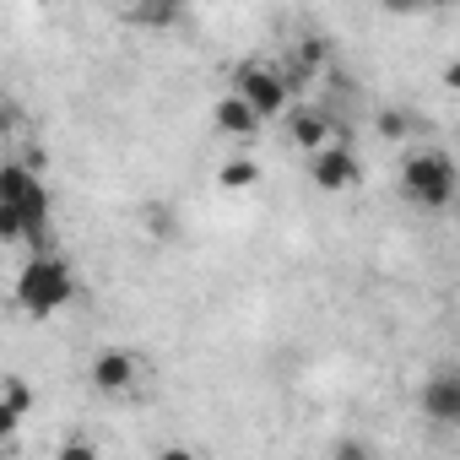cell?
Wrapping results in <instances>:
<instances>
[{"label": "cell", "instance_id": "obj_9", "mask_svg": "<svg viewBox=\"0 0 460 460\" xmlns=\"http://www.w3.org/2000/svg\"><path fill=\"white\" fill-rule=\"evenodd\" d=\"M211 119H217V130H222V136H239V141L261 136V119H255V114H250V109H244V103H239L234 93H227V98H222V103L211 109Z\"/></svg>", "mask_w": 460, "mask_h": 460}, {"label": "cell", "instance_id": "obj_3", "mask_svg": "<svg viewBox=\"0 0 460 460\" xmlns=\"http://www.w3.org/2000/svg\"><path fill=\"white\" fill-rule=\"evenodd\" d=\"M401 190H406V200H417L428 211H444L455 200V163H449V152H417V157H406L401 163Z\"/></svg>", "mask_w": 460, "mask_h": 460}, {"label": "cell", "instance_id": "obj_4", "mask_svg": "<svg viewBox=\"0 0 460 460\" xmlns=\"http://www.w3.org/2000/svg\"><path fill=\"white\" fill-rule=\"evenodd\" d=\"M234 98H239L261 125H266V119L288 114L293 87H288V76H282V71H271V66H239V76H234Z\"/></svg>", "mask_w": 460, "mask_h": 460}, {"label": "cell", "instance_id": "obj_14", "mask_svg": "<svg viewBox=\"0 0 460 460\" xmlns=\"http://www.w3.org/2000/svg\"><path fill=\"white\" fill-rule=\"evenodd\" d=\"M55 460H98V444L93 438H82V433H71L66 444H60V455Z\"/></svg>", "mask_w": 460, "mask_h": 460}, {"label": "cell", "instance_id": "obj_10", "mask_svg": "<svg viewBox=\"0 0 460 460\" xmlns=\"http://www.w3.org/2000/svg\"><path fill=\"white\" fill-rule=\"evenodd\" d=\"M325 460H379V449H374L368 438H358V433H341V438L325 449Z\"/></svg>", "mask_w": 460, "mask_h": 460}, {"label": "cell", "instance_id": "obj_6", "mask_svg": "<svg viewBox=\"0 0 460 460\" xmlns=\"http://www.w3.org/2000/svg\"><path fill=\"white\" fill-rule=\"evenodd\" d=\"M309 173H314V184H320V190H352V184H358V173H363V163H358V152H352V146L331 141V146H320V152H314Z\"/></svg>", "mask_w": 460, "mask_h": 460}, {"label": "cell", "instance_id": "obj_7", "mask_svg": "<svg viewBox=\"0 0 460 460\" xmlns=\"http://www.w3.org/2000/svg\"><path fill=\"white\" fill-rule=\"evenodd\" d=\"M422 411L433 422H460V374L455 368H438L428 385H422Z\"/></svg>", "mask_w": 460, "mask_h": 460}, {"label": "cell", "instance_id": "obj_16", "mask_svg": "<svg viewBox=\"0 0 460 460\" xmlns=\"http://www.w3.org/2000/svg\"><path fill=\"white\" fill-rule=\"evenodd\" d=\"M17 428H22V411H12L6 401H0V444H12V438H17Z\"/></svg>", "mask_w": 460, "mask_h": 460}, {"label": "cell", "instance_id": "obj_13", "mask_svg": "<svg viewBox=\"0 0 460 460\" xmlns=\"http://www.w3.org/2000/svg\"><path fill=\"white\" fill-rule=\"evenodd\" d=\"M374 130H379L385 141H401V136L411 130V114H401V109H385V114L374 119Z\"/></svg>", "mask_w": 460, "mask_h": 460}, {"label": "cell", "instance_id": "obj_2", "mask_svg": "<svg viewBox=\"0 0 460 460\" xmlns=\"http://www.w3.org/2000/svg\"><path fill=\"white\" fill-rule=\"evenodd\" d=\"M71 293H76V277H71V266L55 261V255H33V261L22 266V277H17V304H22L28 314H55V309L71 304Z\"/></svg>", "mask_w": 460, "mask_h": 460}, {"label": "cell", "instance_id": "obj_1", "mask_svg": "<svg viewBox=\"0 0 460 460\" xmlns=\"http://www.w3.org/2000/svg\"><path fill=\"white\" fill-rule=\"evenodd\" d=\"M49 222V190L28 163H0V244L39 239Z\"/></svg>", "mask_w": 460, "mask_h": 460}, {"label": "cell", "instance_id": "obj_12", "mask_svg": "<svg viewBox=\"0 0 460 460\" xmlns=\"http://www.w3.org/2000/svg\"><path fill=\"white\" fill-rule=\"evenodd\" d=\"M0 401H6L12 411H22V417H28V411H33V385H28V379H17V374H6V379H0Z\"/></svg>", "mask_w": 460, "mask_h": 460}, {"label": "cell", "instance_id": "obj_11", "mask_svg": "<svg viewBox=\"0 0 460 460\" xmlns=\"http://www.w3.org/2000/svg\"><path fill=\"white\" fill-rule=\"evenodd\" d=\"M255 179H261V168H255L250 157H227V163H222V190H250Z\"/></svg>", "mask_w": 460, "mask_h": 460}, {"label": "cell", "instance_id": "obj_5", "mask_svg": "<svg viewBox=\"0 0 460 460\" xmlns=\"http://www.w3.org/2000/svg\"><path fill=\"white\" fill-rule=\"evenodd\" d=\"M136 374H141V363H136V352H125V347H103V352L87 363V379H93L98 395H125V390H136Z\"/></svg>", "mask_w": 460, "mask_h": 460}, {"label": "cell", "instance_id": "obj_17", "mask_svg": "<svg viewBox=\"0 0 460 460\" xmlns=\"http://www.w3.org/2000/svg\"><path fill=\"white\" fill-rule=\"evenodd\" d=\"M152 460H206V455H195V449H184V444H163Z\"/></svg>", "mask_w": 460, "mask_h": 460}, {"label": "cell", "instance_id": "obj_8", "mask_svg": "<svg viewBox=\"0 0 460 460\" xmlns=\"http://www.w3.org/2000/svg\"><path fill=\"white\" fill-rule=\"evenodd\" d=\"M336 119L325 114V109H288V136L298 141V146H309V152H320V146H331L336 141Z\"/></svg>", "mask_w": 460, "mask_h": 460}, {"label": "cell", "instance_id": "obj_15", "mask_svg": "<svg viewBox=\"0 0 460 460\" xmlns=\"http://www.w3.org/2000/svg\"><path fill=\"white\" fill-rule=\"evenodd\" d=\"M130 17H136V22H146V28H168V22H179V12H173V6H136Z\"/></svg>", "mask_w": 460, "mask_h": 460}]
</instances>
